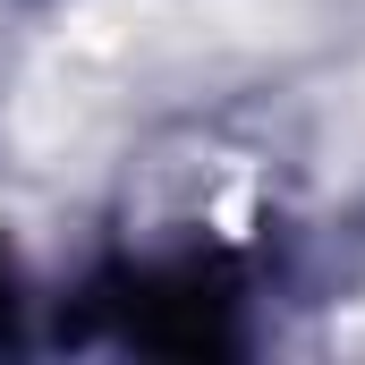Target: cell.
<instances>
[{
  "instance_id": "cell-1",
  "label": "cell",
  "mask_w": 365,
  "mask_h": 365,
  "mask_svg": "<svg viewBox=\"0 0 365 365\" xmlns=\"http://www.w3.org/2000/svg\"><path fill=\"white\" fill-rule=\"evenodd\" d=\"M230 280L204 272V264H170V272H145L128 289V340L136 349H162V357H204V349H230Z\"/></svg>"
}]
</instances>
